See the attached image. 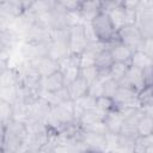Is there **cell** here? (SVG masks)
Returning a JSON list of instances; mask_svg holds the SVG:
<instances>
[{
    "instance_id": "603a6c76",
    "label": "cell",
    "mask_w": 153,
    "mask_h": 153,
    "mask_svg": "<svg viewBox=\"0 0 153 153\" xmlns=\"http://www.w3.org/2000/svg\"><path fill=\"white\" fill-rule=\"evenodd\" d=\"M139 136H149L153 134V116L148 112H146L139 123L136 124Z\"/></svg>"
},
{
    "instance_id": "4316f807",
    "label": "cell",
    "mask_w": 153,
    "mask_h": 153,
    "mask_svg": "<svg viewBox=\"0 0 153 153\" xmlns=\"http://www.w3.org/2000/svg\"><path fill=\"white\" fill-rule=\"evenodd\" d=\"M135 145L136 140H133L130 137L123 136L118 134V145H117V151L122 152H134L135 151Z\"/></svg>"
},
{
    "instance_id": "d4e9b609",
    "label": "cell",
    "mask_w": 153,
    "mask_h": 153,
    "mask_svg": "<svg viewBox=\"0 0 153 153\" xmlns=\"http://www.w3.org/2000/svg\"><path fill=\"white\" fill-rule=\"evenodd\" d=\"M50 41L69 44V26L60 29H50Z\"/></svg>"
},
{
    "instance_id": "4fadbf2b",
    "label": "cell",
    "mask_w": 153,
    "mask_h": 153,
    "mask_svg": "<svg viewBox=\"0 0 153 153\" xmlns=\"http://www.w3.org/2000/svg\"><path fill=\"white\" fill-rule=\"evenodd\" d=\"M42 90L45 92H55L66 86L65 75L61 71H57L45 78H42Z\"/></svg>"
},
{
    "instance_id": "7a4b0ae2",
    "label": "cell",
    "mask_w": 153,
    "mask_h": 153,
    "mask_svg": "<svg viewBox=\"0 0 153 153\" xmlns=\"http://www.w3.org/2000/svg\"><path fill=\"white\" fill-rule=\"evenodd\" d=\"M91 27L98 41L104 43L117 41V29L115 27L110 16L105 11H102L92 19Z\"/></svg>"
},
{
    "instance_id": "d590c367",
    "label": "cell",
    "mask_w": 153,
    "mask_h": 153,
    "mask_svg": "<svg viewBox=\"0 0 153 153\" xmlns=\"http://www.w3.org/2000/svg\"><path fill=\"white\" fill-rule=\"evenodd\" d=\"M20 1H22L23 6H24V10H27V8H30V6H31L36 0H20Z\"/></svg>"
},
{
    "instance_id": "1f68e13d",
    "label": "cell",
    "mask_w": 153,
    "mask_h": 153,
    "mask_svg": "<svg viewBox=\"0 0 153 153\" xmlns=\"http://www.w3.org/2000/svg\"><path fill=\"white\" fill-rule=\"evenodd\" d=\"M55 1L62 5L69 12H76L80 10V6L84 0H55Z\"/></svg>"
},
{
    "instance_id": "836d02e7",
    "label": "cell",
    "mask_w": 153,
    "mask_h": 153,
    "mask_svg": "<svg viewBox=\"0 0 153 153\" xmlns=\"http://www.w3.org/2000/svg\"><path fill=\"white\" fill-rule=\"evenodd\" d=\"M142 4H143L142 0H123L121 6L126 11H137Z\"/></svg>"
},
{
    "instance_id": "d6a6232c",
    "label": "cell",
    "mask_w": 153,
    "mask_h": 153,
    "mask_svg": "<svg viewBox=\"0 0 153 153\" xmlns=\"http://www.w3.org/2000/svg\"><path fill=\"white\" fill-rule=\"evenodd\" d=\"M88 93L92 94L96 98L103 96V81H100V80L97 79L96 81L91 82L90 84V87H88Z\"/></svg>"
},
{
    "instance_id": "ba28073f",
    "label": "cell",
    "mask_w": 153,
    "mask_h": 153,
    "mask_svg": "<svg viewBox=\"0 0 153 153\" xmlns=\"http://www.w3.org/2000/svg\"><path fill=\"white\" fill-rule=\"evenodd\" d=\"M115 108L117 106H140L137 102V91L129 86L120 85L117 92L114 96Z\"/></svg>"
},
{
    "instance_id": "9a60e30c",
    "label": "cell",
    "mask_w": 153,
    "mask_h": 153,
    "mask_svg": "<svg viewBox=\"0 0 153 153\" xmlns=\"http://www.w3.org/2000/svg\"><path fill=\"white\" fill-rule=\"evenodd\" d=\"M124 117L123 115L117 110V109H112L110 110L104 118V123L108 128V133H112V134H120L123 124H124Z\"/></svg>"
},
{
    "instance_id": "52a82bcc",
    "label": "cell",
    "mask_w": 153,
    "mask_h": 153,
    "mask_svg": "<svg viewBox=\"0 0 153 153\" xmlns=\"http://www.w3.org/2000/svg\"><path fill=\"white\" fill-rule=\"evenodd\" d=\"M50 42H25L22 48L24 60L36 61L41 57L48 56Z\"/></svg>"
},
{
    "instance_id": "f546056e",
    "label": "cell",
    "mask_w": 153,
    "mask_h": 153,
    "mask_svg": "<svg viewBox=\"0 0 153 153\" xmlns=\"http://www.w3.org/2000/svg\"><path fill=\"white\" fill-rule=\"evenodd\" d=\"M96 108H98L99 110L104 111V112H109L110 110L115 109V102L112 98L106 97V96H100L97 98V103H96Z\"/></svg>"
},
{
    "instance_id": "5b68a950",
    "label": "cell",
    "mask_w": 153,
    "mask_h": 153,
    "mask_svg": "<svg viewBox=\"0 0 153 153\" xmlns=\"http://www.w3.org/2000/svg\"><path fill=\"white\" fill-rule=\"evenodd\" d=\"M136 26L139 27L143 39L153 38V10L149 8L145 2L137 10Z\"/></svg>"
},
{
    "instance_id": "2e32d148",
    "label": "cell",
    "mask_w": 153,
    "mask_h": 153,
    "mask_svg": "<svg viewBox=\"0 0 153 153\" xmlns=\"http://www.w3.org/2000/svg\"><path fill=\"white\" fill-rule=\"evenodd\" d=\"M55 0H36L30 6V8H27V11H30L37 20H41L51 12L55 6Z\"/></svg>"
},
{
    "instance_id": "e0dca14e",
    "label": "cell",
    "mask_w": 153,
    "mask_h": 153,
    "mask_svg": "<svg viewBox=\"0 0 153 153\" xmlns=\"http://www.w3.org/2000/svg\"><path fill=\"white\" fill-rule=\"evenodd\" d=\"M41 97H43L51 106H56L68 99L69 98V94H68V91L66 88V86L59 91H55V92H45V91H42V94Z\"/></svg>"
},
{
    "instance_id": "4dcf8cb0",
    "label": "cell",
    "mask_w": 153,
    "mask_h": 153,
    "mask_svg": "<svg viewBox=\"0 0 153 153\" xmlns=\"http://www.w3.org/2000/svg\"><path fill=\"white\" fill-rule=\"evenodd\" d=\"M120 135H123V136H127V137H130L133 140H136L139 137V133H137V128L136 126H133V124H129V123H126L123 124L121 131H120Z\"/></svg>"
},
{
    "instance_id": "ac0fdd59",
    "label": "cell",
    "mask_w": 153,
    "mask_h": 153,
    "mask_svg": "<svg viewBox=\"0 0 153 153\" xmlns=\"http://www.w3.org/2000/svg\"><path fill=\"white\" fill-rule=\"evenodd\" d=\"M130 66H134L136 68H140L142 71L153 67V59H151L148 55H146L141 49L134 50L133 56L130 59Z\"/></svg>"
},
{
    "instance_id": "74e56055",
    "label": "cell",
    "mask_w": 153,
    "mask_h": 153,
    "mask_svg": "<svg viewBox=\"0 0 153 153\" xmlns=\"http://www.w3.org/2000/svg\"><path fill=\"white\" fill-rule=\"evenodd\" d=\"M100 1H102V4H103V5L109 4V2H112V0H100Z\"/></svg>"
},
{
    "instance_id": "44dd1931",
    "label": "cell",
    "mask_w": 153,
    "mask_h": 153,
    "mask_svg": "<svg viewBox=\"0 0 153 153\" xmlns=\"http://www.w3.org/2000/svg\"><path fill=\"white\" fill-rule=\"evenodd\" d=\"M137 102L143 109L153 105V84H146L137 92Z\"/></svg>"
},
{
    "instance_id": "277c9868",
    "label": "cell",
    "mask_w": 153,
    "mask_h": 153,
    "mask_svg": "<svg viewBox=\"0 0 153 153\" xmlns=\"http://www.w3.org/2000/svg\"><path fill=\"white\" fill-rule=\"evenodd\" d=\"M90 38L86 33L84 24L69 26V50L71 54H81L90 44Z\"/></svg>"
},
{
    "instance_id": "d6986e66",
    "label": "cell",
    "mask_w": 153,
    "mask_h": 153,
    "mask_svg": "<svg viewBox=\"0 0 153 153\" xmlns=\"http://www.w3.org/2000/svg\"><path fill=\"white\" fill-rule=\"evenodd\" d=\"M69 54H71V50H69L68 43H60V42H51L50 41L48 56L60 61V60L67 57Z\"/></svg>"
},
{
    "instance_id": "8d00e7d4",
    "label": "cell",
    "mask_w": 153,
    "mask_h": 153,
    "mask_svg": "<svg viewBox=\"0 0 153 153\" xmlns=\"http://www.w3.org/2000/svg\"><path fill=\"white\" fill-rule=\"evenodd\" d=\"M145 4H146V5H147L149 8H152V10H153V0H147Z\"/></svg>"
},
{
    "instance_id": "83f0119b",
    "label": "cell",
    "mask_w": 153,
    "mask_h": 153,
    "mask_svg": "<svg viewBox=\"0 0 153 153\" xmlns=\"http://www.w3.org/2000/svg\"><path fill=\"white\" fill-rule=\"evenodd\" d=\"M120 87V82L112 78H109L106 79L104 82H103V96H106V97H110V98H114L115 93L117 92Z\"/></svg>"
},
{
    "instance_id": "484cf974",
    "label": "cell",
    "mask_w": 153,
    "mask_h": 153,
    "mask_svg": "<svg viewBox=\"0 0 153 153\" xmlns=\"http://www.w3.org/2000/svg\"><path fill=\"white\" fill-rule=\"evenodd\" d=\"M74 103H75L78 106H80V108L85 111V110H88V109H93V108H96L97 98H96V97H93V96H92V94H90V93H86L85 96H82V97L78 98L76 100H74Z\"/></svg>"
},
{
    "instance_id": "e575fe53",
    "label": "cell",
    "mask_w": 153,
    "mask_h": 153,
    "mask_svg": "<svg viewBox=\"0 0 153 153\" xmlns=\"http://www.w3.org/2000/svg\"><path fill=\"white\" fill-rule=\"evenodd\" d=\"M141 50H142L146 55H148L151 59H153V38L143 39V43H142Z\"/></svg>"
},
{
    "instance_id": "30bf717a",
    "label": "cell",
    "mask_w": 153,
    "mask_h": 153,
    "mask_svg": "<svg viewBox=\"0 0 153 153\" xmlns=\"http://www.w3.org/2000/svg\"><path fill=\"white\" fill-rule=\"evenodd\" d=\"M38 74L41 75V78H45L57 71H61V66H60V61L50 57V56H44V57H41L36 61H31Z\"/></svg>"
},
{
    "instance_id": "6da1fadb",
    "label": "cell",
    "mask_w": 153,
    "mask_h": 153,
    "mask_svg": "<svg viewBox=\"0 0 153 153\" xmlns=\"http://www.w3.org/2000/svg\"><path fill=\"white\" fill-rule=\"evenodd\" d=\"M29 133L25 122L12 120L5 128H1V153L24 152Z\"/></svg>"
},
{
    "instance_id": "9c48e42d",
    "label": "cell",
    "mask_w": 153,
    "mask_h": 153,
    "mask_svg": "<svg viewBox=\"0 0 153 153\" xmlns=\"http://www.w3.org/2000/svg\"><path fill=\"white\" fill-rule=\"evenodd\" d=\"M120 85L133 87L139 92L146 85V79H145L143 71L140 69V68H136L134 66H129L124 78L120 81Z\"/></svg>"
},
{
    "instance_id": "7402d4cb",
    "label": "cell",
    "mask_w": 153,
    "mask_h": 153,
    "mask_svg": "<svg viewBox=\"0 0 153 153\" xmlns=\"http://www.w3.org/2000/svg\"><path fill=\"white\" fill-rule=\"evenodd\" d=\"M114 62L115 61H114V57L111 55V51L109 48H106L97 55L94 65L99 71H106V69H110V67L114 65Z\"/></svg>"
},
{
    "instance_id": "8992f818",
    "label": "cell",
    "mask_w": 153,
    "mask_h": 153,
    "mask_svg": "<svg viewBox=\"0 0 153 153\" xmlns=\"http://www.w3.org/2000/svg\"><path fill=\"white\" fill-rule=\"evenodd\" d=\"M25 42H50V27L36 20L23 33Z\"/></svg>"
},
{
    "instance_id": "3957f363",
    "label": "cell",
    "mask_w": 153,
    "mask_h": 153,
    "mask_svg": "<svg viewBox=\"0 0 153 153\" xmlns=\"http://www.w3.org/2000/svg\"><path fill=\"white\" fill-rule=\"evenodd\" d=\"M117 39L133 50H139L142 47L143 37L136 24H126L117 30Z\"/></svg>"
},
{
    "instance_id": "5bb4252c",
    "label": "cell",
    "mask_w": 153,
    "mask_h": 153,
    "mask_svg": "<svg viewBox=\"0 0 153 153\" xmlns=\"http://www.w3.org/2000/svg\"><path fill=\"white\" fill-rule=\"evenodd\" d=\"M88 87H90V84L81 75L79 78H76L75 80H73L72 82L66 85V88L68 91L69 98L72 100H76L78 98H80V97L85 96L86 93H88Z\"/></svg>"
},
{
    "instance_id": "7c38bea8",
    "label": "cell",
    "mask_w": 153,
    "mask_h": 153,
    "mask_svg": "<svg viewBox=\"0 0 153 153\" xmlns=\"http://www.w3.org/2000/svg\"><path fill=\"white\" fill-rule=\"evenodd\" d=\"M109 49L111 51V55L114 57L115 62H126L130 63V59L133 56L134 50L127 47L126 44L121 43L118 39L109 43Z\"/></svg>"
},
{
    "instance_id": "cb8c5ba5",
    "label": "cell",
    "mask_w": 153,
    "mask_h": 153,
    "mask_svg": "<svg viewBox=\"0 0 153 153\" xmlns=\"http://www.w3.org/2000/svg\"><path fill=\"white\" fill-rule=\"evenodd\" d=\"M129 66L130 65L126 63V62H114V65L110 67V78H112L120 82L124 78Z\"/></svg>"
},
{
    "instance_id": "8fae6325",
    "label": "cell",
    "mask_w": 153,
    "mask_h": 153,
    "mask_svg": "<svg viewBox=\"0 0 153 153\" xmlns=\"http://www.w3.org/2000/svg\"><path fill=\"white\" fill-rule=\"evenodd\" d=\"M103 11V4L100 0H84L79 13L81 16L82 23H91L92 19Z\"/></svg>"
},
{
    "instance_id": "f1b7e54d",
    "label": "cell",
    "mask_w": 153,
    "mask_h": 153,
    "mask_svg": "<svg viewBox=\"0 0 153 153\" xmlns=\"http://www.w3.org/2000/svg\"><path fill=\"white\" fill-rule=\"evenodd\" d=\"M81 76H84L88 84L96 81L99 76V69L96 67V65H91V66H86L81 68Z\"/></svg>"
},
{
    "instance_id": "ffe728a7",
    "label": "cell",
    "mask_w": 153,
    "mask_h": 153,
    "mask_svg": "<svg viewBox=\"0 0 153 153\" xmlns=\"http://www.w3.org/2000/svg\"><path fill=\"white\" fill-rule=\"evenodd\" d=\"M14 117V106L13 103L6 100V99H0V124L1 128H5Z\"/></svg>"
}]
</instances>
